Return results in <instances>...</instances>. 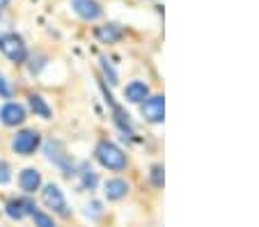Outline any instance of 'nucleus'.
Segmentation results:
<instances>
[{"instance_id": "1", "label": "nucleus", "mask_w": 259, "mask_h": 227, "mask_svg": "<svg viewBox=\"0 0 259 227\" xmlns=\"http://www.w3.org/2000/svg\"><path fill=\"white\" fill-rule=\"evenodd\" d=\"M97 158H99V163L108 170H122L124 165H126V156H124L122 149L115 147L113 143H99Z\"/></svg>"}, {"instance_id": "2", "label": "nucleus", "mask_w": 259, "mask_h": 227, "mask_svg": "<svg viewBox=\"0 0 259 227\" xmlns=\"http://www.w3.org/2000/svg\"><path fill=\"white\" fill-rule=\"evenodd\" d=\"M0 51L12 60V62H23L28 58V49H25L23 39L19 35H3L0 37Z\"/></svg>"}, {"instance_id": "3", "label": "nucleus", "mask_w": 259, "mask_h": 227, "mask_svg": "<svg viewBox=\"0 0 259 227\" xmlns=\"http://www.w3.org/2000/svg\"><path fill=\"white\" fill-rule=\"evenodd\" d=\"M12 147H14L16 154L28 156V154H32L34 149L39 147V133H37V131H21V133L14 138Z\"/></svg>"}, {"instance_id": "4", "label": "nucleus", "mask_w": 259, "mask_h": 227, "mask_svg": "<svg viewBox=\"0 0 259 227\" xmlns=\"http://www.w3.org/2000/svg\"><path fill=\"white\" fill-rule=\"evenodd\" d=\"M41 198H44V204L49 209H53V211H58L60 216H67L69 213V209H67V202H64V195H62V191H60L58 186H46L44 188V193H41Z\"/></svg>"}, {"instance_id": "5", "label": "nucleus", "mask_w": 259, "mask_h": 227, "mask_svg": "<svg viewBox=\"0 0 259 227\" xmlns=\"http://www.w3.org/2000/svg\"><path fill=\"white\" fill-rule=\"evenodd\" d=\"M142 115H145V119H149V122H163V115H165V101H163V97H152V99H147L145 106H142Z\"/></svg>"}, {"instance_id": "6", "label": "nucleus", "mask_w": 259, "mask_h": 227, "mask_svg": "<svg viewBox=\"0 0 259 227\" xmlns=\"http://www.w3.org/2000/svg\"><path fill=\"white\" fill-rule=\"evenodd\" d=\"M71 7H73V12L85 21H94L101 16V5H99L97 0H73Z\"/></svg>"}, {"instance_id": "7", "label": "nucleus", "mask_w": 259, "mask_h": 227, "mask_svg": "<svg viewBox=\"0 0 259 227\" xmlns=\"http://www.w3.org/2000/svg\"><path fill=\"white\" fill-rule=\"evenodd\" d=\"M0 119H3L7 126H16V124H21L25 119L23 106H19V104H5L3 108H0Z\"/></svg>"}, {"instance_id": "8", "label": "nucleus", "mask_w": 259, "mask_h": 227, "mask_svg": "<svg viewBox=\"0 0 259 227\" xmlns=\"http://www.w3.org/2000/svg\"><path fill=\"white\" fill-rule=\"evenodd\" d=\"M28 213H34V204L30 200H12V202H7V216L14 218V220H21Z\"/></svg>"}, {"instance_id": "9", "label": "nucleus", "mask_w": 259, "mask_h": 227, "mask_svg": "<svg viewBox=\"0 0 259 227\" xmlns=\"http://www.w3.org/2000/svg\"><path fill=\"white\" fill-rule=\"evenodd\" d=\"M19 184H21V188H23L25 193H34L37 188L41 186V174L37 172V170L28 168V170H23V172H21Z\"/></svg>"}, {"instance_id": "10", "label": "nucleus", "mask_w": 259, "mask_h": 227, "mask_svg": "<svg viewBox=\"0 0 259 227\" xmlns=\"http://www.w3.org/2000/svg\"><path fill=\"white\" fill-rule=\"evenodd\" d=\"M124 94H126V99L131 101V104H140V101L147 99V94H149V87H147L145 83H140V80H133L131 85H126Z\"/></svg>"}, {"instance_id": "11", "label": "nucleus", "mask_w": 259, "mask_h": 227, "mask_svg": "<svg viewBox=\"0 0 259 227\" xmlns=\"http://www.w3.org/2000/svg\"><path fill=\"white\" fill-rule=\"evenodd\" d=\"M97 37L103 41V44H115V41L122 37V28H119V25H115V23L101 25V28L97 30Z\"/></svg>"}, {"instance_id": "12", "label": "nucleus", "mask_w": 259, "mask_h": 227, "mask_svg": "<svg viewBox=\"0 0 259 227\" xmlns=\"http://www.w3.org/2000/svg\"><path fill=\"white\" fill-rule=\"evenodd\" d=\"M126 191H128V186H126V181H122V179H110V181L106 184V195H108V200H119V198H124V195H126Z\"/></svg>"}, {"instance_id": "13", "label": "nucleus", "mask_w": 259, "mask_h": 227, "mask_svg": "<svg viewBox=\"0 0 259 227\" xmlns=\"http://www.w3.org/2000/svg\"><path fill=\"white\" fill-rule=\"evenodd\" d=\"M30 108L34 110V115H39V117H51V108L46 106V101L41 99V97H37V94L30 97Z\"/></svg>"}, {"instance_id": "14", "label": "nucleus", "mask_w": 259, "mask_h": 227, "mask_svg": "<svg viewBox=\"0 0 259 227\" xmlns=\"http://www.w3.org/2000/svg\"><path fill=\"white\" fill-rule=\"evenodd\" d=\"M32 218H34V225H37V227H55L53 225V218H49L46 213H41V211H34Z\"/></svg>"}, {"instance_id": "15", "label": "nucleus", "mask_w": 259, "mask_h": 227, "mask_svg": "<svg viewBox=\"0 0 259 227\" xmlns=\"http://www.w3.org/2000/svg\"><path fill=\"white\" fill-rule=\"evenodd\" d=\"M10 179H12L10 168H7V163H3V161H0V184H7Z\"/></svg>"}, {"instance_id": "16", "label": "nucleus", "mask_w": 259, "mask_h": 227, "mask_svg": "<svg viewBox=\"0 0 259 227\" xmlns=\"http://www.w3.org/2000/svg\"><path fill=\"white\" fill-rule=\"evenodd\" d=\"M83 184H85L88 188H94V186H97V177L92 174V170H90V172L85 170V174H83Z\"/></svg>"}, {"instance_id": "17", "label": "nucleus", "mask_w": 259, "mask_h": 227, "mask_svg": "<svg viewBox=\"0 0 259 227\" xmlns=\"http://www.w3.org/2000/svg\"><path fill=\"white\" fill-rule=\"evenodd\" d=\"M0 97H10V85L3 76H0Z\"/></svg>"}, {"instance_id": "18", "label": "nucleus", "mask_w": 259, "mask_h": 227, "mask_svg": "<svg viewBox=\"0 0 259 227\" xmlns=\"http://www.w3.org/2000/svg\"><path fill=\"white\" fill-rule=\"evenodd\" d=\"M154 184H156V186H161V184H163V179H161V168H154Z\"/></svg>"}, {"instance_id": "19", "label": "nucleus", "mask_w": 259, "mask_h": 227, "mask_svg": "<svg viewBox=\"0 0 259 227\" xmlns=\"http://www.w3.org/2000/svg\"><path fill=\"white\" fill-rule=\"evenodd\" d=\"M7 5H10V0H0V10H5Z\"/></svg>"}]
</instances>
